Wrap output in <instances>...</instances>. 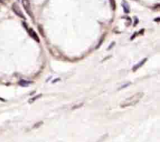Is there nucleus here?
<instances>
[{"label":"nucleus","instance_id":"nucleus-1","mask_svg":"<svg viewBox=\"0 0 160 142\" xmlns=\"http://www.w3.org/2000/svg\"><path fill=\"white\" fill-rule=\"evenodd\" d=\"M144 93L143 92H138V93L134 94L132 96L129 97L127 99H125L123 102L120 104V107L121 108H126L129 107V106L135 105L136 104L139 102L141 99L143 98Z\"/></svg>","mask_w":160,"mask_h":142},{"label":"nucleus","instance_id":"nucleus-2","mask_svg":"<svg viewBox=\"0 0 160 142\" xmlns=\"http://www.w3.org/2000/svg\"><path fill=\"white\" fill-rule=\"evenodd\" d=\"M21 2H22V5H23V8H24L27 13H28L31 18L34 19V16H33V12H32V9H31L30 0H21Z\"/></svg>","mask_w":160,"mask_h":142},{"label":"nucleus","instance_id":"nucleus-3","mask_svg":"<svg viewBox=\"0 0 160 142\" xmlns=\"http://www.w3.org/2000/svg\"><path fill=\"white\" fill-rule=\"evenodd\" d=\"M12 11H13L14 12H15V14L17 16H18L19 17H20L21 19H23V20H26V17H24V15H23V12L21 11V9H20V6H18V4L17 3H13V4L12 5Z\"/></svg>","mask_w":160,"mask_h":142},{"label":"nucleus","instance_id":"nucleus-4","mask_svg":"<svg viewBox=\"0 0 160 142\" xmlns=\"http://www.w3.org/2000/svg\"><path fill=\"white\" fill-rule=\"evenodd\" d=\"M147 60H148V59H147V58H145V59H142V61H140V62H139L138 63V64H136V65L134 66V67H133V69H132V70H133V71H134V72H135L136 70H138V69L140 68L141 66H143L144 64H145V62H146V61H147Z\"/></svg>","mask_w":160,"mask_h":142},{"label":"nucleus","instance_id":"nucleus-5","mask_svg":"<svg viewBox=\"0 0 160 142\" xmlns=\"http://www.w3.org/2000/svg\"><path fill=\"white\" fill-rule=\"evenodd\" d=\"M28 34H29L30 35H31V37H32V38L34 39V40H35L37 42H40V40H39L38 36V34H36V32L33 29H29V30H28Z\"/></svg>","mask_w":160,"mask_h":142},{"label":"nucleus","instance_id":"nucleus-6","mask_svg":"<svg viewBox=\"0 0 160 142\" xmlns=\"http://www.w3.org/2000/svg\"><path fill=\"white\" fill-rule=\"evenodd\" d=\"M122 6L123 8V10H124L125 13H129L130 12V6L128 5V3L125 0H123V2H122Z\"/></svg>","mask_w":160,"mask_h":142},{"label":"nucleus","instance_id":"nucleus-7","mask_svg":"<svg viewBox=\"0 0 160 142\" xmlns=\"http://www.w3.org/2000/svg\"><path fill=\"white\" fill-rule=\"evenodd\" d=\"M18 84H20V86H22V87H28L30 84H32V81H26V80H21V81H19Z\"/></svg>","mask_w":160,"mask_h":142},{"label":"nucleus","instance_id":"nucleus-8","mask_svg":"<svg viewBox=\"0 0 160 142\" xmlns=\"http://www.w3.org/2000/svg\"><path fill=\"white\" fill-rule=\"evenodd\" d=\"M109 3H110V6L112 7V10H115L116 7H117V5H116L115 0H109Z\"/></svg>","mask_w":160,"mask_h":142},{"label":"nucleus","instance_id":"nucleus-9","mask_svg":"<svg viewBox=\"0 0 160 142\" xmlns=\"http://www.w3.org/2000/svg\"><path fill=\"white\" fill-rule=\"evenodd\" d=\"M41 96H42V95H38V96H36V97H34V98H31V101H31V102H33V101H35V100H37L38 98H40Z\"/></svg>","mask_w":160,"mask_h":142},{"label":"nucleus","instance_id":"nucleus-10","mask_svg":"<svg viewBox=\"0 0 160 142\" xmlns=\"http://www.w3.org/2000/svg\"><path fill=\"white\" fill-rule=\"evenodd\" d=\"M130 84V83H128V84H125V85H123V86H122L121 87H120V89H122V88H124V87H128V85H129Z\"/></svg>","mask_w":160,"mask_h":142},{"label":"nucleus","instance_id":"nucleus-11","mask_svg":"<svg viewBox=\"0 0 160 142\" xmlns=\"http://www.w3.org/2000/svg\"><path fill=\"white\" fill-rule=\"evenodd\" d=\"M7 1L8 0H0V2L2 3V4H5V3H6Z\"/></svg>","mask_w":160,"mask_h":142},{"label":"nucleus","instance_id":"nucleus-12","mask_svg":"<svg viewBox=\"0 0 160 142\" xmlns=\"http://www.w3.org/2000/svg\"><path fill=\"white\" fill-rule=\"evenodd\" d=\"M114 44H115V42H112V44H111V46H109V48H107V49H108V50H109V49H110V48H112V46H113V45H114Z\"/></svg>","mask_w":160,"mask_h":142}]
</instances>
